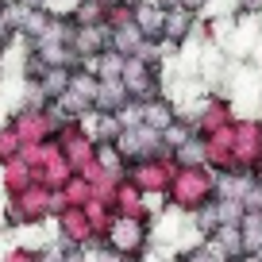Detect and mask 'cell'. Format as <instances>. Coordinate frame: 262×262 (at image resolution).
I'll list each match as a JSON object with an SVG mask.
<instances>
[{"label": "cell", "mask_w": 262, "mask_h": 262, "mask_svg": "<svg viewBox=\"0 0 262 262\" xmlns=\"http://www.w3.org/2000/svg\"><path fill=\"white\" fill-rule=\"evenodd\" d=\"M216 201V173L208 166H178L166 189V205L178 216H193Z\"/></svg>", "instance_id": "6da1fadb"}, {"label": "cell", "mask_w": 262, "mask_h": 262, "mask_svg": "<svg viewBox=\"0 0 262 262\" xmlns=\"http://www.w3.org/2000/svg\"><path fill=\"white\" fill-rule=\"evenodd\" d=\"M54 212H58V193H50L47 185H27L24 193L8 196L4 224H8V228H31V224H42Z\"/></svg>", "instance_id": "7a4b0ae2"}, {"label": "cell", "mask_w": 262, "mask_h": 262, "mask_svg": "<svg viewBox=\"0 0 262 262\" xmlns=\"http://www.w3.org/2000/svg\"><path fill=\"white\" fill-rule=\"evenodd\" d=\"M19 158L27 162L35 185H47L50 193H58L66 181L74 178V166L66 162V155L54 147V143H42V147H24V150H19Z\"/></svg>", "instance_id": "3957f363"}, {"label": "cell", "mask_w": 262, "mask_h": 262, "mask_svg": "<svg viewBox=\"0 0 262 262\" xmlns=\"http://www.w3.org/2000/svg\"><path fill=\"white\" fill-rule=\"evenodd\" d=\"M104 247H112L120 258L143 262V254L150 251V220H127V216H112L108 224Z\"/></svg>", "instance_id": "277c9868"}, {"label": "cell", "mask_w": 262, "mask_h": 262, "mask_svg": "<svg viewBox=\"0 0 262 262\" xmlns=\"http://www.w3.org/2000/svg\"><path fill=\"white\" fill-rule=\"evenodd\" d=\"M123 89L135 104L143 100L162 97V74H158V62H147V58H123V74H120Z\"/></svg>", "instance_id": "5b68a950"}, {"label": "cell", "mask_w": 262, "mask_h": 262, "mask_svg": "<svg viewBox=\"0 0 262 262\" xmlns=\"http://www.w3.org/2000/svg\"><path fill=\"white\" fill-rule=\"evenodd\" d=\"M173 170H178V166H173L170 155H155V158H143V162L127 166V178L135 181L150 201V196H166V189H170V181H173Z\"/></svg>", "instance_id": "8992f818"}, {"label": "cell", "mask_w": 262, "mask_h": 262, "mask_svg": "<svg viewBox=\"0 0 262 262\" xmlns=\"http://www.w3.org/2000/svg\"><path fill=\"white\" fill-rule=\"evenodd\" d=\"M54 228H58V243L62 251L77 247V251H93L97 235H93V224L85 216V208H58L54 212Z\"/></svg>", "instance_id": "52a82bcc"}, {"label": "cell", "mask_w": 262, "mask_h": 262, "mask_svg": "<svg viewBox=\"0 0 262 262\" xmlns=\"http://www.w3.org/2000/svg\"><path fill=\"white\" fill-rule=\"evenodd\" d=\"M116 150L123 155V162L127 166H135V162H143V158H155V155H166V147H162V135L158 131H150V127H123L120 135H116Z\"/></svg>", "instance_id": "ba28073f"}, {"label": "cell", "mask_w": 262, "mask_h": 262, "mask_svg": "<svg viewBox=\"0 0 262 262\" xmlns=\"http://www.w3.org/2000/svg\"><path fill=\"white\" fill-rule=\"evenodd\" d=\"M8 123H12V131L19 135V147H42V143H54V123H50L47 108H16Z\"/></svg>", "instance_id": "9c48e42d"}, {"label": "cell", "mask_w": 262, "mask_h": 262, "mask_svg": "<svg viewBox=\"0 0 262 262\" xmlns=\"http://www.w3.org/2000/svg\"><path fill=\"white\" fill-rule=\"evenodd\" d=\"M112 216H127V220H150V208H147V193L131 178H120L116 181V193L108 201Z\"/></svg>", "instance_id": "30bf717a"}, {"label": "cell", "mask_w": 262, "mask_h": 262, "mask_svg": "<svg viewBox=\"0 0 262 262\" xmlns=\"http://www.w3.org/2000/svg\"><path fill=\"white\" fill-rule=\"evenodd\" d=\"M108 39H112V27L108 24H97V27H74V39H70V50H74L77 66L93 62L97 54L108 50Z\"/></svg>", "instance_id": "8fae6325"}, {"label": "cell", "mask_w": 262, "mask_h": 262, "mask_svg": "<svg viewBox=\"0 0 262 262\" xmlns=\"http://www.w3.org/2000/svg\"><path fill=\"white\" fill-rule=\"evenodd\" d=\"M201 243L208 247V254H212L216 262H239L243 258V235H239V224H220V228L212 231L208 239H201Z\"/></svg>", "instance_id": "7c38bea8"}, {"label": "cell", "mask_w": 262, "mask_h": 262, "mask_svg": "<svg viewBox=\"0 0 262 262\" xmlns=\"http://www.w3.org/2000/svg\"><path fill=\"white\" fill-rule=\"evenodd\" d=\"M127 104H131V97H127V89H123L120 77L97 85V100H93V112L97 116H120Z\"/></svg>", "instance_id": "4fadbf2b"}, {"label": "cell", "mask_w": 262, "mask_h": 262, "mask_svg": "<svg viewBox=\"0 0 262 262\" xmlns=\"http://www.w3.org/2000/svg\"><path fill=\"white\" fill-rule=\"evenodd\" d=\"M173 120H178V108H173L170 97H155V100H143L139 104V123L150 127V131H158V135H162Z\"/></svg>", "instance_id": "5bb4252c"}, {"label": "cell", "mask_w": 262, "mask_h": 262, "mask_svg": "<svg viewBox=\"0 0 262 262\" xmlns=\"http://www.w3.org/2000/svg\"><path fill=\"white\" fill-rule=\"evenodd\" d=\"M131 24L143 31V39H147V42H162L166 8H162V4H131Z\"/></svg>", "instance_id": "9a60e30c"}, {"label": "cell", "mask_w": 262, "mask_h": 262, "mask_svg": "<svg viewBox=\"0 0 262 262\" xmlns=\"http://www.w3.org/2000/svg\"><path fill=\"white\" fill-rule=\"evenodd\" d=\"M196 16L189 8H166V24H162V42L166 47H181V42L193 35Z\"/></svg>", "instance_id": "2e32d148"}, {"label": "cell", "mask_w": 262, "mask_h": 262, "mask_svg": "<svg viewBox=\"0 0 262 262\" xmlns=\"http://www.w3.org/2000/svg\"><path fill=\"white\" fill-rule=\"evenodd\" d=\"M0 185H4V196H16V193H24L27 185H35L31 170H27V162L19 155L8 158V162H0Z\"/></svg>", "instance_id": "e0dca14e"}, {"label": "cell", "mask_w": 262, "mask_h": 262, "mask_svg": "<svg viewBox=\"0 0 262 262\" xmlns=\"http://www.w3.org/2000/svg\"><path fill=\"white\" fill-rule=\"evenodd\" d=\"M70 77H74V70H70V66H47V74L35 81V89H39L42 100L50 104V100H58L66 89H70Z\"/></svg>", "instance_id": "ac0fdd59"}, {"label": "cell", "mask_w": 262, "mask_h": 262, "mask_svg": "<svg viewBox=\"0 0 262 262\" xmlns=\"http://www.w3.org/2000/svg\"><path fill=\"white\" fill-rule=\"evenodd\" d=\"M89 201H93V189H89V181L77 178V173L58 189V208H85Z\"/></svg>", "instance_id": "d6986e66"}, {"label": "cell", "mask_w": 262, "mask_h": 262, "mask_svg": "<svg viewBox=\"0 0 262 262\" xmlns=\"http://www.w3.org/2000/svg\"><path fill=\"white\" fill-rule=\"evenodd\" d=\"M239 235H243V251L247 254H262V208H251L239 220Z\"/></svg>", "instance_id": "ffe728a7"}, {"label": "cell", "mask_w": 262, "mask_h": 262, "mask_svg": "<svg viewBox=\"0 0 262 262\" xmlns=\"http://www.w3.org/2000/svg\"><path fill=\"white\" fill-rule=\"evenodd\" d=\"M170 158H173V166H205V158H208L205 139H201V135H193V139L181 143L178 150H170Z\"/></svg>", "instance_id": "44dd1931"}, {"label": "cell", "mask_w": 262, "mask_h": 262, "mask_svg": "<svg viewBox=\"0 0 262 262\" xmlns=\"http://www.w3.org/2000/svg\"><path fill=\"white\" fill-rule=\"evenodd\" d=\"M97 166L104 173H112V178H127V162L116 150V143H97Z\"/></svg>", "instance_id": "7402d4cb"}, {"label": "cell", "mask_w": 262, "mask_h": 262, "mask_svg": "<svg viewBox=\"0 0 262 262\" xmlns=\"http://www.w3.org/2000/svg\"><path fill=\"white\" fill-rule=\"evenodd\" d=\"M85 216H89V224H93V235H97V243H104L108 224H112V208H108L104 201H89V205H85Z\"/></svg>", "instance_id": "603a6c76"}, {"label": "cell", "mask_w": 262, "mask_h": 262, "mask_svg": "<svg viewBox=\"0 0 262 262\" xmlns=\"http://www.w3.org/2000/svg\"><path fill=\"white\" fill-rule=\"evenodd\" d=\"M189 224H193V231H196L201 239H208L216 228H220V212H216V201H212V205H205L201 212H193V216H189Z\"/></svg>", "instance_id": "cb8c5ba5"}, {"label": "cell", "mask_w": 262, "mask_h": 262, "mask_svg": "<svg viewBox=\"0 0 262 262\" xmlns=\"http://www.w3.org/2000/svg\"><path fill=\"white\" fill-rule=\"evenodd\" d=\"M19 135L12 131V123H0V162H8V158H16L19 155Z\"/></svg>", "instance_id": "d4e9b609"}, {"label": "cell", "mask_w": 262, "mask_h": 262, "mask_svg": "<svg viewBox=\"0 0 262 262\" xmlns=\"http://www.w3.org/2000/svg\"><path fill=\"white\" fill-rule=\"evenodd\" d=\"M216 212H220V224H239V220H243V205H239V201H224V196H216Z\"/></svg>", "instance_id": "484cf974"}, {"label": "cell", "mask_w": 262, "mask_h": 262, "mask_svg": "<svg viewBox=\"0 0 262 262\" xmlns=\"http://www.w3.org/2000/svg\"><path fill=\"white\" fill-rule=\"evenodd\" d=\"M4 262H42V258H39V247H12L4 254Z\"/></svg>", "instance_id": "4316f807"}, {"label": "cell", "mask_w": 262, "mask_h": 262, "mask_svg": "<svg viewBox=\"0 0 262 262\" xmlns=\"http://www.w3.org/2000/svg\"><path fill=\"white\" fill-rule=\"evenodd\" d=\"M89 262H127V258H120V254L112 251V247H104V243H97L89 251Z\"/></svg>", "instance_id": "83f0119b"}, {"label": "cell", "mask_w": 262, "mask_h": 262, "mask_svg": "<svg viewBox=\"0 0 262 262\" xmlns=\"http://www.w3.org/2000/svg\"><path fill=\"white\" fill-rule=\"evenodd\" d=\"M12 39H16V31H12V27H8V19H4V8H0V50L8 47Z\"/></svg>", "instance_id": "f1b7e54d"}, {"label": "cell", "mask_w": 262, "mask_h": 262, "mask_svg": "<svg viewBox=\"0 0 262 262\" xmlns=\"http://www.w3.org/2000/svg\"><path fill=\"white\" fill-rule=\"evenodd\" d=\"M58 262H89V251H77V247H70V251L58 254Z\"/></svg>", "instance_id": "f546056e"}, {"label": "cell", "mask_w": 262, "mask_h": 262, "mask_svg": "<svg viewBox=\"0 0 262 262\" xmlns=\"http://www.w3.org/2000/svg\"><path fill=\"white\" fill-rule=\"evenodd\" d=\"M239 12H262V0H239Z\"/></svg>", "instance_id": "4dcf8cb0"}, {"label": "cell", "mask_w": 262, "mask_h": 262, "mask_svg": "<svg viewBox=\"0 0 262 262\" xmlns=\"http://www.w3.org/2000/svg\"><path fill=\"white\" fill-rule=\"evenodd\" d=\"M205 4H208V0H181V8H189V12H193V16H196V12H201V8H205Z\"/></svg>", "instance_id": "1f68e13d"}, {"label": "cell", "mask_w": 262, "mask_h": 262, "mask_svg": "<svg viewBox=\"0 0 262 262\" xmlns=\"http://www.w3.org/2000/svg\"><path fill=\"white\" fill-rule=\"evenodd\" d=\"M100 4H108V8H120V4H131V0H100Z\"/></svg>", "instance_id": "d6a6232c"}, {"label": "cell", "mask_w": 262, "mask_h": 262, "mask_svg": "<svg viewBox=\"0 0 262 262\" xmlns=\"http://www.w3.org/2000/svg\"><path fill=\"white\" fill-rule=\"evenodd\" d=\"M162 8H181V0H158Z\"/></svg>", "instance_id": "836d02e7"}, {"label": "cell", "mask_w": 262, "mask_h": 262, "mask_svg": "<svg viewBox=\"0 0 262 262\" xmlns=\"http://www.w3.org/2000/svg\"><path fill=\"white\" fill-rule=\"evenodd\" d=\"M258 150H262V120H258Z\"/></svg>", "instance_id": "e575fe53"}]
</instances>
